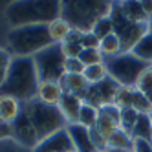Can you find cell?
I'll use <instances>...</instances> for the list:
<instances>
[{
    "label": "cell",
    "instance_id": "obj_1",
    "mask_svg": "<svg viewBox=\"0 0 152 152\" xmlns=\"http://www.w3.org/2000/svg\"><path fill=\"white\" fill-rule=\"evenodd\" d=\"M61 17V2L55 0H22L9 2L4 7V18L9 28L20 26H48Z\"/></svg>",
    "mask_w": 152,
    "mask_h": 152
},
{
    "label": "cell",
    "instance_id": "obj_2",
    "mask_svg": "<svg viewBox=\"0 0 152 152\" xmlns=\"http://www.w3.org/2000/svg\"><path fill=\"white\" fill-rule=\"evenodd\" d=\"M39 83L40 79H39L33 57H13L9 73L6 77V83L0 88V94L13 95L15 99L26 104L37 97Z\"/></svg>",
    "mask_w": 152,
    "mask_h": 152
},
{
    "label": "cell",
    "instance_id": "obj_3",
    "mask_svg": "<svg viewBox=\"0 0 152 152\" xmlns=\"http://www.w3.org/2000/svg\"><path fill=\"white\" fill-rule=\"evenodd\" d=\"M51 44L48 26H20L9 28L0 46H4L13 57H35Z\"/></svg>",
    "mask_w": 152,
    "mask_h": 152
},
{
    "label": "cell",
    "instance_id": "obj_4",
    "mask_svg": "<svg viewBox=\"0 0 152 152\" xmlns=\"http://www.w3.org/2000/svg\"><path fill=\"white\" fill-rule=\"evenodd\" d=\"M112 7L114 2L106 0H72L61 2V17L66 18L73 29L90 33L97 20L112 13Z\"/></svg>",
    "mask_w": 152,
    "mask_h": 152
},
{
    "label": "cell",
    "instance_id": "obj_5",
    "mask_svg": "<svg viewBox=\"0 0 152 152\" xmlns=\"http://www.w3.org/2000/svg\"><path fill=\"white\" fill-rule=\"evenodd\" d=\"M24 112L33 121L40 141L68 126L66 119L62 117V114L59 110V106H48V104H42L37 99H33L24 104Z\"/></svg>",
    "mask_w": 152,
    "mask_h": 152
},
{
    "label": "cell",
    "instance_id": "obj_6",
    "mask_svg": "<svg viewBox=\"0 0 152 152\" xmlns=\"http://www.w3.org/2000/svg\"><path fill=\"white\" fill-rule=\"evenodd\" d=\"M145 66H148V64L134 57L132 53H119L114 59H106L108 77L115 81L119 86H134Z\"/></svg>",
    "mask_w": 152,
    "mask_h": 152
},
{
    "label": "cell",
    "instance_id": "obj_7",
    "mask_svg": "<svg viewBox=\"0 0 152 152\" xmlns=\"http://www.w3.org/2000/svg\"><path fill=\"white\" fill-rule=\"evenodd\" d=\"M33 61H35V68H37L40 81L61 83L62 77L66 75V72H64V61H66V57L62 55L61 44H51L50 48L42 50L40 53H37L33 57Z\"/></svg>",
    "mask_w": 152,
    "mask_h": 152
},
{
    "label": "cell",
    "instance_id": "obj_8",
    "mask_svg": "<svg viewBox=\"0 0 152 152\" xmlns=\"http://www.w3.org/2000/svg\"><path fill=\"white\" fill-rule=\"evenodd\" d=\"M121 128V108H117L115 104L104 106L99 110V117H97L95 126L90 130L92 139L97 147V150H106L108 139L115 130Z\"/></svg>",
    "mask_w": 152,
    "mask_h": 152
},
{
    "label": "cell",
    "instance_id": "obj_9",
    "mask_svg": "<svg viewBox=\"0 0 152 152\" xmlns=\"http://www.w3.org/2000/svg\"><path fill=\"white\" fill-rule=\"evenodd\" d=\"M119 88H121V86L108 77V79H104L99 84L88 86V90H86V94H84V103H88V104H92L95 108H99V110L104 108V106L115 104Z\"/></svg>",
    "mask_w": 152,
    "mask_h": 152
},
{
    "label": "cell",
    "instance_id": "obj_10",
    "mask_svg": "<svg viewBox=\"0 0 152 152\" xmlns=\"http://www.w3.org/2000/svg\"><path fill=\"white\" fill-rule=\"evenodd\" d=\"M13 126V141L18 143L20 147H24L28 150H33L39 145V134L35 130L33 121L29 119V115L24 112V106H22V114L17 117V121L11 125Z\"/></svg>",
    "mask_w": 152,
    "mask_h": 152
},
{
    "label": "cell",
    "instance_id": "obj_11",
    "mask_svg": "<svg viewBox=\"0 0 152 152\" xmlns=\"http://www.w3.org/2000/svg\"><path fill=\"white\" fill-rule=\"evenodd\" d=\"M66 132L72 139V145H73V150L75 152H99L92 139V134L90 130L79 125V123H73V125H68L66 126Z\"/></svg>",
    "mask_w": 152,
    "mask_h": 152
},
{
    "label": "cell",
    "instance_id": "obj_12",
    "mask_svg": "<svg viewBox=\"0 0 152 152\" xmlns=\"http://www.w3.org/2000/svg\"><path fill=\"white\" fill-rule=\"evenodd\" d=\"M72 150H73L72 139L66 132V128H64V130L55 132L53 136L39 141V145L31 152H72Z\"/></svg>",
    "mask_w": 152,
    "mask_h": 152
},
{
    "label": "cell",
    "instance_id": "obj_13",
    "mask_svg": "<svg viewBox=\"0 0 152 152\" xmlns=\"http://www.w3.org/2000/svg\"><path fill=\"white\" fill-rule=\"evenodd\" d=\"M83 103H84V99H83L81 95H75V94L64 92L62 99H61V103H59V110H61L62 117L66 119V123H68V125L79 123V114H81Z\"/></svg>",
    "mask_w": 152,
    "mask_h": 152
},
{
    "label": "cell",
    "instance_id": "obj_14",
    "mask_svg": "<svg viewBox=\"0 0 152 152\" xmlns=\"http://www.w3.org/2000/svg\"><path fill=\"white\" fill-rule=\"evenodd\" d=\"M64 95V90L61 83H53V81H40L39 88H37V97L35 99L42 104L48 106H59L61 99Z\"/></svg>",
    "mask_w": 152,
    "mask_h": 152
},
{
    "label": "cell",
    "instance_id": "obj_15",
    "mask_svg": "<svg viewBox=\"0 0 152 152\" xmlns=\"http://www.w3.org/2000/svg\"><path fill=\"white\" fill-rule=\"evenodd\" d=\"M22 103L18 99H15L13 95L7 94H0V117L2 121L7 125H13L17 121V117L22 114Z\"/></svg>",
    "mask_w": 152,
    "mask_h": 152
},
{
    "label": "cell",
    "instance_id": "obj_16",
    "mask_svg": "<svg viewBox=\"0 0 152 152\" xmlns=\"http://www.w3.org/2000/svg\"><path fill=\"white\" fill-rule=\"evenodd\" d=\"M72 29L73 28L70 26V22L62 17L51 20L48 24V33H50V39H51L53 44H62V42L68 39V35L72 33Z\"/></svg>",
    "mask_w": 152,
    "mask_h": 152
},
{
    "label": "cell",
    "instance_id": "obj_17",
    "mask_svg": "<svg viewBox=\"0 0 152 152\" xmlns=\"http://www.w3.org/2000/svg\"><path fill=\"white\" fill-rule=\"evenodd\" d=\"M61 86L64 92L68 94H75V95H81L84 99V94L88 90V83L83 75H75V73H66L61 81Z\"/></svg>",
    "mask_w": 152,
    "mask_h": 152
},
{
    "label": "cell",
    "instance_id": "obj_18",
    "mask_svg": "<svg viewBox=\"0 0 152 152\" xmlns=\"http://www.w3.org/2000/svg\"><path fill=\"white\" fill-rule=\"evenodd\" d=\"M132 145H134V137L128 132H125V130L119 128L110 136L106 148L114 150V152H126V150H132Z\"/></svg>",
    "mask_w": 152,
    "mask_h": 152
},
{
    "label": "cell",
    "instance_id": "obj_19",
    "mask_svg": "<svg viewBox=\"0 0 152 152\" xmlns=\"http://www.w3.org/2000/svg\"><path fill=\"white\" fill-rule=\"evenodd\" d=\"M130 53L134 57H137L139 61H143L145 64H152V29L137 42Z\"/></svg>",
    "mask_w": 152,
    "mask_h": 152
},
{
    "label": "cell",
    "instance_id": "obj_20",
    "mask_svg": "<svg viewBox=\"0 0 152 152\" xmlns=\"http://www.w3.org/2000/svg\"><path fill=\"white\" fill-rule=\"evenodd\" d=\"M99 51L103 53L104 59H114V57L119 55V53H123V50H121V40H119L117 33H112V35L104 37L101 40V44H99Z\"/></svg>",
    "mask_w": 152,
    "mask_h": 152
},
{
    "label": "cell",
    "instance_id": "obj_21",
    "mask_svg": "<svg viewBox=\"0 0 152 152\" xmlns=\"http://www.w3.org/2000/svg\"><path fill=\"white\" fill-rule=\"evenodd\" d=\"M83 77L86 79L88 86L103 83L104 79H108L106 62H103V64H94V66H86V68H84V73H83Z\"/></svg>",
    "mask_w": 152,
    "mask_h": 152
},
{
    "label": "cell",
    "instance_id": "obj_22",
    "mask_svg": "<svg viewBox=\"0 0 152 152\" xmlns=\"http://www.w3.org/2000/svg\"><path fill=\"white\" fill-rule=\"evenodd\" d=\"M134 88L143 94L147 99L152 101V64H148V66H145V70L139 73V77L134 84Z\"/></svg>",
    "mask_w": 152,
    "mask_h": 152
},
{
    "label": "cell",
    "instance_id": "obj_23",
    "mask_svg": "<svg viewBox=\"0 0 152 152\" xmlns=\"http://www.w3.org/2000/svg\"><path fill=\"white\" fill-rule=\"evenodd\" d=\"M97 117H99V108H95L88 103H83L81 114H79V125L86 126L88 130H92L97 123Z\"/></svg>",
    "mask_w": 152,
    "mask_h": 152
},
{
    "label": "cell",
    "instance_id": "obj_24",
    "mask_svg": "<svg viewBox=\"0 0 152 152\" xmlns=\"http://www.w3.org/2000/svg\"><path fill=\"white\" fill-rule=\"evenodd\" d=\"M90 33H94L99 40H103L104 37H108V35H112V33H115V26H114V20H112V17L108 15V17H103V18H99L97 22L94 24V28H92V31Z\"/></svg>",
    "mask_w": 152,
    "mask_h": 152
},
{
    "label": "cell",
    "instance_id": "obj_25",
    "mask_svg": "<svg viewBox=\"0 0 152 152\" xmlns=\"http://www.w3.org/2000/svg\"><path fill=\"white\" fill-rule=\"evenodd\" d=\"M150 132H152V115L139 114L137 123H136L134 132H132V137L134 139H148Z\"/></svg>",
    "mask_w": 152,
    "mask_h": 152
},
{
    "label": "cell",
    "instance_id": "obj_26",
    "mask_svg": "<svg viewBox=\"0 0 152 152\" xmlns=\"http://www.w3.org/2000/svg\"><path fill=\"white\" fill-rule=\"evenodd\" d=\"M137 117H139V114L134 108H121V130H125V132L132 136L134 126L137 123Z\"/></svg>",
    "mask_w": 152,
    "mask_h": 152
},
{
    "label": "cell",
    "instance_id": "obj_27",
    "mask_svg": "<svg viewBox=\"0 0 152 152\" xmlns=\"http://www.w3.org/2000/svg\"><path fill=\"white\" fill-rule=\"evenodd\" d=\"M11 62H13V55L4 46H0V88H2V84L6 83V77L9 73Z\"/></svg>",
    "mask_w": 152,
    "mask_h": 152
},
{
    "label": "cell",
    "instance_id": "obj_28",
    "mask_svg": "<svg viewBox=\"0 0 152 152\" xmlns=\"http://www.w3.org/2000/svg\"><path fill=\"white\" fill-rule=\"evenodd\" d=\"M79 61L84 64V66H94V64H103V62H106V59L103 57V53L99 50H83Z\"/></svg>",
    "mask_w": 152,
    "mask_h": 152
},
{
    "label": "cell",
    "instance_id": "obj_29",
    "mask_svg": "<svg viewBox=\"0 0 152 152\" xmlns=\"http://www.w3.org/2000/svg\"><path fill=\"white\" fill-rule=\"evenodd\" d=\"M61 50H62V55L66 59H79L81 53H83L81 44H68V42H62Z\"/></svg>",
    "mask_w": 152,
    "mask_h": 152
},
{
    "label": "cell",
    "instance_id": "obj_30",
    "mask_svg": "<svg viewBox=\"0 0 152 152\" xmlns=\"http://www.w3.org/2000/svg\"><path fill=\"white\" fill-rule=\"evenodd\" d=\"M84 64L79 59H66L64 61V72L66 73H75V75H83L84 73Z\"/></svg>",
    "mask_w": 152,
    "mask_h": 152
},
{
    "label": "cell",
    "instance_id": "obj_31",
    "mask_svg": "<svg viewBox=\"0 0 152 152\" xmlns=\"http://www.w3.org/2000/svg\"><path fill=\"white\" fill-rule=\"evenodd\" d=\"M99 44H101V40L94 33H83V39H81L83 50H99Z\"/></svg>",
    "mask_w": 152,
    "mask_h": 152
},
{
    "label": "cell",
    "instance_id": "obj_32",
    "mask_svg": "<svg viewBox=\"0 0 152 152\" xmlns=\"http://www.w3.org/2000/svg\"><path fill=\"white\" fill-rule=\"evenodd\" d=\"M0 152H31V150L20 147L13 139H9V141H2V143H0Z\"/></svg>",
    "mask_w": 152,
    "mask_h": 152
},
{
    "label": "cell",
    "instance_id": "obj_33",
    "mask_svg": "<svg viewBox=\"0 0 152 152\" xmlns=\"http://www.w3.org/2000/svg\"><path fill=\"white\" fill-rule=\"evenodd\" d=\"M132 150L134 152H152V145L148 143V139H134Z\"/></svg>",
    "mask_w": 152,
    "mask_h": 152
},
{
    "label": "cell",
    "instance_id": "obj_34",
    "mask_svg": "<svg viewBox=\"0 0 152 152\" xmlns=\"http://www.w3.org/2000/svg\"><path fill=\"white\" fill-rule=\"evenodd\" d=\"M9 139H13V126L7 123H0V143Z\"/></svg>",
    "mask_w": 152,
    "mask_h": 152
},
{
    "label": "cell",
    "instance_id": "obj_35",
    "mask_svg": "<svg viewBox=\"0 0 152 152\" xmlns=\"http://www.w3.org/2000/svg\"><path fill=\"white\" fill-rule=\"evenodd\" d=\"M148 143L152 145V132H150V137H148Z\"/></svg>",
    "mask_w": 152,
    "mask_h": 152
},
{
    "label": "cell",
    "instance_id": "obj_36",
    "mask_svg": "<svg viewBox=\"0 0 152 152\" xmlns=\"http://www.w3.org/2000/svg\"><path fill=\"white\" fill-rule=\"evenodd\" d=\"M101 152H114V150H108V148H106V150H101Z\"/></svg>",
    "mask_w": 152,
    "mask_h": 152
},
{
    "label": "cell",
    "instance_id": "obj_37",
    "mask_svg": "<svg viewBox=\"0 0 152 152\" xmlns=\"http://www.w3.org/2000/svg\"><path fill=\"white\" fill-rule=\"evenodd\" d=\"M0 123H4V121H2V117H0Z\"/></svg>",
    "mask_w": 152,
    "mask_h": 152
},
{
    "label": "cell",
    "instance_id": "obj_38",
    "mask_svg": "<svg viewBox=\"0 0 152 152\" xmlns=\"http://www.w3.org/2000/svg\"><path fill=\"white\" fill-rule=\"evenodd\" d=\"M126 152H134V150H126Z\"/></svg>",
    "mask_w": 152,
    "mask_h": 152
},
{
    "label": "cell",
    "instance_id": "obj_39",
    "mask_svg": "<svg viewBox=\"0 0 152 152\" xmlns=\"http://www.w3.org/2000/svg\"><path fill=\"white\" fill-rule=\"evenodd\" d=\"M72 152H75V150H72Z\"/></svg>",
    "mask_w": 152,
    "mask_h": 152
}]
</instances>
